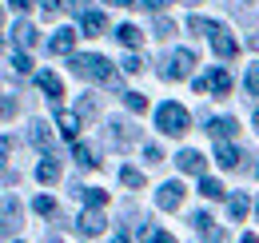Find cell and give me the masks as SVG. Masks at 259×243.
Listing matches in <instances>:
<instances>
[{
	"label": "cell",
	"instance_id": "6da1fadb",
	"mask_svg": "<svg viewBox=\"0 0 259 243\" xmlns=\"http://www.w3.org/2000/svg\"><path fill=\"white\" fill-rule=\"evenodd\" d=\"M72 72L80 76V80H96V84H120L116 80V72H112V64L96 56V52H84V56H72Z\"/></svg>",
	"mask_w": 259,
	"mask_h": 243
},
{
	"label": "cell",
	"instance_id": "7a4b0ae2",
	"mask_svg": "<svg viewBox=\"0 0 259 243\" xmlns=\"http://www.w3.org/2000/svg\"><path fill=\"white\" fill-rule=\"evenodd\" d=\"M188 124H192L188 108H180V104H171V100L156 108V128H160L163 136H184V132H188Z\"/></svg>",
	"mask_w": 259,
	"mask_h": 243
},
{
	"label": "cell",
	"instance_id": "3957f363",
	"mask_svg": "<svg viewBox=\"0 0 259 243\" xmlns=\"http://www.w3.org/2000/svg\"><path fill=\"white\" fill-rule=\"evenodd\" d=\"M192 64H195V56L188 52V48H180V52H171V56L163 60L160 76L163 80H188V76H192Z\"/></svg>",
	"mask_w": 259,
	"mask_h": 243
},
{
	"label": "cell",
	"instance_id": "277c9868",
	"mask_svg": "<svg viewBox=\"0 0 259 243\" xmlns=\"http://www.w3.org/2000/svg\"><path fill=\"white\" fill-rule=\"evenodd\" d=\"M184 195H188L184 183H180V180H167V183H160V191H156V204H160L163 212H176V208L184 204Z\"/></svg>",
	"mask_w": 259,
	"mask_h": 243
},
{
	"label": "cell",
	"instance_id": "5b68a950",
	"mask_svg": "<svg viewBox=\"0 0 259 243\" xmlns=\"http://www.w3.org/2000/svg\"><path fill=\"white\" fill-rule=\"evenodd\" d=\"M136 136H140V132H136L128 120H108V144H112V148H132Z\"/></svg>",
	"mask_w": 259,
	"mask_h": 243
},
{
	"label": "cell",
	"instance_id": "8992f818",
	"mask_svg": "<svg viewBox=\"0 0 259 243\" xmlns=\"http://www.w3.org/2000/svg\"><path fill=\"white\" fill-rule=\"evenodd\" d=\"M195 92H215V96H227V92H231V76H227L224 68H215V72H207V76H199V80H195Z\"/></svg>",
	"mask_w": 259,
	"mask_h": 243
},
{
	"label": "cell",
	"instance_id": "52a82bcc",
	"mask_svg": "<svg viewBox=\"0 0 259 243\" xmlns=\"http://www.w3.org/2000/svg\"><path fill=\"white\" fill-rule=\"evenodd\" d=\"M36 84H40V92H44L52 104H60V100H64V84H60V76H56V72H36Z\"/></svg>",
	"mask_w": 259,
	"mask_h": 243
},
{
	"label": "cell",
	"instance_id": "ba28073f",
	"mask_svg": "<svg viewBox=\"0 0 259 243\" xmlns=\"http://www.w3.org/2000/svg\"><path fill=\"white\" fill-rule=\"evenodd\" d=\"M207 40H211V48H215V56H220V60H231V56L239 52V44H235V40H231V36L224 32V24H220V28L211 32Z\"/></svg>",
	"mask_w": 259,
	"mask_h": 243
},
{
	"label": "cell",
	"instance_id": "9c48e42d",
	"mask_svg": "<svg viewBox=\"0 0 259 243\" xmlns=\"http://www.w3.org/2000/svg\"><path fill=\"white\" fill-rule=\"evenodd\" d=\"M80 32L84 36H104L108 32V16L104 12H80Z\"/></svg>",
	"mask_w": 259,
	"mask_h": 243
},
{
	"label": "cell",
	"instance_id": "30bf717a",
	"mask_svg": "<svg viewBox=\"0 0 259 243\" xmlns=\"http://www.w3.org/2000/svg\"><path fill=\"white\" fill-rule=\"evenodd\" d=\"M80 124H84V116H80V112H56V128L64 132L72 144H76V136H80Z\"/></svg>",
	"mask_w": 259,
	"mask_h": 243
},
{
	"label": "cell",
	"instance_id": "8fae6325",
	"mask_svg": "<svg viewBox=\"0 0 259 243\" xmlns=\"http://www.w3.org/2000/svg\"><path fill=\"white\" fill-rule=\"evenodd\" d=\"M235 128H239V124L231 120V116H215V120H207V136H215V140L224 144V140L235 136Z\"/></svg>",
	"mask_w": 259,
	"mask_h": 243
},
{
	"label": "cell",
	"instance_id": "7c38bea8",
	"mask_svg": "<svg viewBox=\"0 0 259 243\" xmlns=\"http://www.w3.org/2000/svg\"><path fill=\"white\" fill-rule=\"evenodd\" d=\"M36 180H40V183H56V180H60V164H56V155H52V152H44V159L36 164Z\"/></svg>",
	"mask_w": 259,
	"mask_h": 243
},
{
	"label": "cell",
	"instance_id": "4fadbf2b",
	"mask_svg": "<svg viewBox=\"0 0 259 243\" xmlns=\"http://www.w3.org/2000/svg\"><path fill=\"white\" fill-rule=\"evenodd\" d=\"M211 223H215V219H211V215H207V212H195V215H192V227H195V231H199L203 239L220 243V239H224V235H220V227H211Z\"/></svg>",
	"mask_w": 259,
	"mask_h": 243
},
{
	"label": "cell",
	"instance_id": "5bb4252c",
	"mask_svg": "<svg viewBox=\"0 0 259 243\" xmlns=\"http://www.w3.org/2000/svg\"><path fill=\"white\" fill-rule=\"evenodd\" d=\"M76 227H80L84 235H100V231H104V215H100V208H88V212L76 219Z\"/></svg>",
	"mask_w": 259,
	"mask_h": 243
},
{
	"label": "cell",
	"instance_id": "9a60e30c",
	"mask_svg": "<svg viewBox=\"0 0 259 243\" xmlns=\"http://www.w3.org/2000/svg\"><path fill=\"white\" fill-rule=\"evenodd\" d=\"M176 164H180V172H188V176H203V155L192 152V148L176 155Z\"/></svg>",
	"mask_w": 259,
	"mask_h": 243
},
{
	"label": "cell",
	"instance_id": "2e32d148",
	"mask_svg": "<svg viewBox=\"0 0 259 243\" xmlns=\"http://www.w3.org/2000/svg\"><path fill=\"white\" fill-rule=\"evenodd\" d=\"M72 48H76V32H56V36L48 40V52H52V56H68Z\"/></svg>",
	"mask_w": 259,
	"mask_h": 243
},
{
	"label": "cell",
	"instance_id": "e0dca14e",
	"mask_svg": "<svg viewBox=\"0 0 259 243\" xmlns=\"http://www.w3.org/2000/svg\"><path fill=\"white\" fill-rule=\"evenodd\" d=\"M28 140H32V144L40 148V152H52V128H48L44 120H36V124H32V132H28Z\"/></svg>",
	"mask_w": 259,
	"mask_h": 243
},
{
	"label": "cell",
	"instance_id": "ac0fdd59",
	"mask_svg": "<svg viewBox=\"0 0 259 243\" xmlns=\"http://www.w3.org/2000/svg\"><path fill=\"white\" fill-rule=\"evenodd\" d=\"M215 164H220V168H227V172H231V168H239V148H231V144H220V148H215Z\"/></svg>",
	"mask_w": 259,
	"mask_h": 243
},
{
	"label": "cell",
	"instance_id": "d6986e66",
	"mask_svg": "<svg viewBox=\"0 0 259 243\" xmlns=\"http://www.w3.org/2000/svg\"><path fill=\"white\" fill-rule=\"evenodd\" d=\"M0 219H4L8 227H20V199H16V195H8V199L0 204Z\"/></svg>",
	"mask_w": 259,
	"mask_h": 243
},
{
	"label": "cell",
	"instance_id": "ffe728a7",
	"mask_svg": "<svg viewBox=\"0 0 259 243\" xmlns=\"http://www.w3.org/2000/svg\"><path fill=\"white\" fill-rule=\"evenodd\" d=\"M199 195H203V199H224L227 191H224V183H220V180H211V176H199Z\"/></svg>",
	"mask_w": 259,
	"mask_h": 243
},
{
	"label": "cell",
	"instance_id": "44dd1931",
	"mask_svg": "<svg viewBox=\"0 0 259 243\" xmlns=\"http://www.w3.org/2000/svg\"><path fill=\"white\" fill-rule=\"evenodd\" d=\"M76 191H80V199H84L88 208H104V204H108V191H104V187H76Z\"/></svg>",
	"mask_w": 259,
	"mask_h": 243
},
{
	"label": "cell",
	"instance_id": "7402d4cb",
	"mask_svg": "<svg viewBox=\"0 0 259 243\" xmlns=\"http://www.w3.org/2000/svg\"><path fill=\"white\" fill-rule=\"evenodd\" d=\"M72 155H76V164H80V168H100L96 152H92L88 144H72Z\"/></svg>",
	"mask_w": 259,
	"mask_h": 243
},
{
	"label": "cell",
	"instance_id": "603a6c76",
	"mask_svg": "<svg viewBox=\"0 0 259 243\" xmlns=\"http://www.w3.org/2000/svg\"><path fill=\"white\" fill-rule=\"evenodd\" d=\"M12 36H16V44H20V48H32V44H36V28L28 24V20H20V24L12 28Z\"/></svg>",
	"mask_w": 259,
	"mask_h": 243
},
{
	"label": "cell",
	"instance_id": "cb8c5ba5",
	"mask_svg": "<svg viewBox=\"0 0 259 243\" xmlns=\"http://www.w3.org/2000/svg\"><path fill=\"white\" fill-rule=\"evenodd\" d=\"M116 36H120V44H128V48H140V40H144V32L136 28V24H120Z\"/></svg>",
	"mask_w": 259,
	"mask_h": 243
},
{
	"label": "cell",
	"instance_id": "d4e9b609",
	"mask_svg": "<svg viewBox=\"0 0 259 243\" xmlns=\"http://www.w3.org/2000/svg\"><path fill=\"white\" fill-rule=\"evenodd\" d=\"M247 212H251V199H247V195H231V199H227V215H231V219H243Z\"/></svg>",
	"mask_w": 259,
	"mask_h": 243
},
{
	"label": "cell",
	"instance_id": "484cf974",
	"mask_svg": "<svg viewBox=\"0 0 259 243\" xmlns=\"http://www.w3.org/2000/svg\"><path fill=\"white\" fill-rule=\"evenodd\" d=\"M124 108L136 112V116H144V112H148V96H140V92H124Z\"/></svg>",
	"mask_w": 259,
	"mask_h": 243
},
{
	"label": "cell",
	"instance_id": "4316f807",
	"mask_svg": "<svg viewBox=\"0 0 259 243\" xmlns=\"http://www.w3.org/2000/svg\"><path fill=\"white\" fill-rule=\"evenodd\" d=\"M188 28H192L195 36H211L220 24H215V20H203V16H192V20H188Z\"/></svg>",
	"mask_w": 259,
	"mask_h": 243
},
{
	"label": "cell",
	"instance_id": "83f0119b",
	"mask_svg": "<svg viewBox=\"0 0 259 243\" xmlns=\"http://www.w3.org/2000/svg\"><path fill=\"white\" fill-rule=\"evenodd\" d=\"M120 180H124V187H144V172L140 168H124Z\"/></svg>",
	"mask_w": 259,
	"mask_h": 243
},
{
	"label": "cell",
	"instance_id": "f1b7e54d",
	"mask_svg": "<svg viewBox=\"0 0 259 243\" xmlns=\"http://www.w3.org/2000/svg\"><path fill=\"white\" fill-rule=\"evenodd\" d=\"M76 112H80V116H84V120H88V116H96V112H100L96 96H80V108H76Z\"/></svg>",
	"mask_w": 259,
	"mask_h": 243
},
{
	"label": "cell",
	"instance_id": "f546056e",
	"mask_svg": "<svg viewBox=\"0 0 259 243\" xmlns=\"http://www.w3.org/2000/svg\"><path fill=\"white\" fill-rule=\"evenodd\" d=\"M12 68H16L20 76H28V72H32V60H28V52H16V56H12Z\"/></svg>",
	"mask_w": 259,
	"mask_h": 243
},
{
	"label": "cell",
	"instance_id": "4dcf8cb0",
	"mask_svg": "<svg viewBox=\"0 0 259 243\" xmlns=\"http://www.w3.org/2000/svg\"><path fill=\"white\" fill-rule=\"evenodd\" d=\"M32 208H36V215H52V212H56V204H52L48 195H36V199H32Z\"/></svg>",
	"mask_w": 259,
	"mask_h": 243
},
{
	"label": "cell",
	"instance_id": "1f68e13d",
	"mask_svg": "<svg viewBox=\"0 0 259 243\" xmlns=\"http://www.w3.org/2000/svg\"><path fill=\"white\" fill-rule=\"evenodd\" d=\"M171 32H176V24H171L167 16H160V20H156V36H160V40H167Z\"/></svg>",
	"mask_w": 259,
	"mask_h": 243
},
{
	"label": "cell",
	"instance_id": "d6a6232c",
	"mask_svg": "<svg viewBox=\"0 0 259 243\" xmlns=\"http://www.w3.org/2000/svg\"><path fill=\"white\" fill-rule=\"evenodd\" d=\"M247 92H251V96H259V64H251V68H247Z\"/></svg>",
	"mask_w": 259,
	"mask_h": 243
},
{
	"label": "cell",
	"instance_id": "836d02e7",
	"mask_svg": "<svg viewBox=\"0 0 259 243\" xmlns=\"http://www.w3.org/2000/svg\"><path fill=\"white\" fill-rule=\"evenodd\" d=\"M124 72H128V76L144 72V60H140V56H128V60H124Z\"/></svg>",
	"mask_w": 259,
	"mask_h": 243
},
{
	"label": "cell",
	"instance_id": "e575fe53",
	"mask_svg": "<svg viewBox=\"0 0 259 243\" xmlns=\"http://www.w3.org/2000/svg\"><path fill=\"white\" fill-rule=\"evenodd\" d=\"M144 155H148V164H163V152L156 148V144H148V148H144Z\"/></svg>",
	"mask_w": 259,
	"mask_h": 243
},
{
	"label": "cell",
	"instance_id": "d590c367",
	"mask_svg": "<svg viewBox=\"0 0 259 243\" xmlns=\"http://www.w3.org/2000/svg\"><path fill=\"white\" fill-rule=\"evenodd\" d=\"M40 4H44V16H56L64 8V0H40Z\"/></svg>",
	"mask_w": 259,
	"mask_h": 243
},
{
	"label": "cell",
	"instance_id": "8d00e7d4",
	"mask_svg": "<svg viewBox=\"0 0 259 243\" xmlns=\"http://www.w3.org/2000/svg\"><path fill=\"white\" fill-rule=\"evenodd\" d=\"M0 116H16V100H0Z\"/></svg>",
	"mask_w": 259,
	"mask_h": 243
},
{
	"label": "cell",
	"instance_id": "74e56055",
	"mask_svg": "<svg viewBox=\"0 0 259 243\" xmlns=\"http://www.w3.org/2000/svg\"><path fill=\"white\" fill-rule=\"evenodd\" d=\"M140 4H144V8H152V12H160V8H167L171 0H140Z\"/></svg>",
	"mask_w": 259,
	"mask_h": 243
},
{
	"label": "cell",
	"instance_id": "f35d334b",
	"mask_svg": "<svg viewBox=\"0 0 259 243\" xmlns=\"http://www.w3.org/2000/svg\"><path fill=\"white\" fill-rule=\"evenodd\" d=\"M152 243H176V235H167V231H156V235H152Z\"/></svg>",
	"mask_w": 259,
	"mask_h": 243
},
{
	"label": "cell",
	"instance_id": "ab89813d",
	"mask_svg": "<svg viewBox=\"0 0 259 243\" xmlns=\"http://www.w3.org/2000/svg\"><path fill=\"white\" fill-rule=\"evenodd\" d=\"M32 4H36V0H12V8H16V12H28Z\"/></svg>",
	"mask_w": 259,
	"mask_h": 243
},
{
	"label": "cell",
	"instance_id": "60d3db41",
	"mask_svg": "<svg viewBox=\"0 0 259 243\" xmlns=\"http://www.w3.org/2000/svg\"><path fill=\"white\" fill-rule=\"evenodd\" d=\"M8 148H12V144H8L4 136H0V168H4V159H8Z\"/></svg>",
	"mask_w": 259,
	"mask_h": 243
},
{
	"label": "cell",
	"instance_id": "b9f144b4",
	"mask_svg": "<svg viewBox=\"0 0 259 243\" xmlns=\"http://www.w3.org/2000/svg\"><path fill=\"white\" fill-rule=\"evenodd\" d=\"M108 4H116V8H128V4H140V0H108Z\"/></svg>",
	"mask_w": 259,
	"mask_h": 243
},
{
	"label": "cell",
	"instance_id": "7bdbcfd3",
	"mask_svg": "<svg viewBox=\"0 0 259 243\" xmlns=\"http://www.w3.org/2000/svg\"><path fill=\"white\" fill-rule=\"evenodd\" d=\"M247 44H251V48H255V52H259V36H251V40H247Z\"/></svg>",
	"mask_w": 259,
	"mask_h": 243
},
{
	"label": "cell",
	"instance_id": "ee69618b",
	"mask_svg": "<svg viewBox=\"0 0 259 243\" xmlns=\"http://www.w3.org/2000/svg\"><path fill=\"white\" fill-rule=\"evenodd\" d=\"M112 243H132V239H128V235H116V239H112Z\"/></svg>",
	"mask_w": 259,
	"mask_h": 243
},
{
	"label": "cell",
	"instance_id": "f6af8a7d",
	"mask_svg": "<svg viewBox=\"0 0 259 243\" xmlns=\"http://www.w3.org/2000/svg\"><path fill=\"white\" fill-rule=\"evenodd\" d=\"M243 243H259V239H255V235H243Z\"/></svg>",
	"mask_w": 259,
	"mask_h": 243
},
{
	"label": "cell",
	"instance_id": "bcb514c9",
	"mask_svg": "<svg viewBox=\"0 0 259 243\" xmlns=\"http://www.w3.org/2000/svg\"><path fill=\"white\" fill-rule=\"evenodd\" d=\"M180 4H199V0H180Z\"/></svg>",
	"mask_w": 259,
	"mask_h": 243
},
{
	"label": "cell",
	"instance_id": "7dc6e473",
	"mask_svg": "<svg viewBox=\"0 0 259 243\" xmlns=\"http://www.w3.org/2000/svg\"><path fill=\"white\" fill-rule=\"evenodd\" d=\"M255 132H259V112H255Z\"/></svg>",
	"mask_w": 259,
	"mask_h": 243
},
{
	"label": "cell",
	"instance_id": "c3c4849f",
	"mask_svg": "<svg viewBox=\"0 0 259 243\" xmlns=\"http://www.w3.org/2000/svg\"><path fill=\"white\" fill-rule=\"evenodd\" d=\"M0 24H4V8H0Z\"/></svg>",
	"mask_w": 259,
	"mask_h": 243
},
{
	"label": "cell",
	"instance_id": "681fc988",
	"mask_svg": "<svg viewBox=\"0 0 259 243\" xmlns=\"http://www.w3.org/2000/svg\"><path fill=\"white\" fill-rule=\"evenodd\" d=\"M48 243H64V239H48Z\"/></svg>",
	"mask_w": 259,
	"mask_h": 243
},
{
	"label": "cell",
	"instance_id": "f907efd6",
	"mask_svg": "<svg viewBox=\"0 0 259 243\" xmlns=\"http://www.w3.org/2000/svg\"><path fill=\"white\" fill-rule=\"evenodd\" d=\"M255 215H259V204H255Z\"/></svg>",
	"mask_w": 259,
	"mask_h": 243
},
{
	"label": "cell",
	"instance_id": "816d5d0a",
	"mask_svg": "<svg viewBox=\"0 0 259 243\" xmlns=\"http://www.w3.org/2000/svg\"><path fill=\"white\" fill-rule=\"evenodd\" d=\"M255 172H259V168H255Z\"/></svg>",
	"mask_w": 259,
	"mask_h": 243
}]
</instances>
